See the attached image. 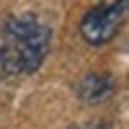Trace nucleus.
<instances>
[{
  "mask_svg": "<svg viewBox=\"0 0 129 129\" xmlns=\"http://www.w3.org/2000/svg\"><path fill=\"white\" fill-rule=\"evenodd\" d=\"M126 16V0H114V3H103L90 8L88 13L80 18V36L88 47H106L109 41L116 39L119 28Z\"/></svg>",
  "mask_w": 129,
  "mask_h": 129,
  "instance_id": "1",
  "label": "nucleus"
},
{
  "mask_svg": "<svg viewBox=\"0 0 129 129\" xmlns=\"http://www.w3.org/2000/svg\"><path fill=\"white\" fill-rule=\"evenodd\" d=\"M114 80L109 78V75L103 72H88L83 75V78L78 80V85H75V93H78V98L85 101V103H101L106 101L109 95L114 93Z\"/></svg>",
  "mask_w": 129,
  "mask_h": 129,
  "instance_id": "2",
  "label": "nucleus"
}]
</instances>
